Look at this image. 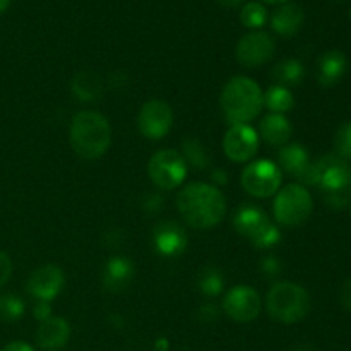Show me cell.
<instances>
[{
	"label": "cell",
	"mask_w": 351,
	"mask_h": 351,
	"mask_svg": "<svg viewBox=\"0 0 351 351\" xmlns=\"http://www.w3.org/2000/svg\"><path fill=\"white\" fill-rule=\"evenodd\" d=\"M199 317L202 322H213L218 319V308L213 304H206L199 308Z\"/></svg>",
	"instance_id": "cell-33"
},
{
	"label": "cell",
	"mask_w": 351,
	"mask_h": 351,
	"mask_svg": "<svg viewBox=\"0 0 351 351\" xmlns=\"http://www.w3.org/2000/svg\"><path fill=\"white\" fill-rule=\"evenodd\" d=\"M240 21L249 29H259L267 23V10L263 3L249 2L240 12Z\"/></svg>",
	"instance_id": "cell-27"
},
{
	"label": "cell",
	"mask_w": 351,
	"mask_h": 351,
	"mask_svg": "<svg viewBox=\"0 0 351 351\" xmlns=\"http://www.w3.org/2000/svg\"><path fill=\"white\" fill-rule=\"evenodd\" d=\"M276 50V43L271 34L264 31H252L240 38L237 45V60L247 69H256L267 64Z\"/></svg>",
	"instance_id": "cell-10"
},
{
	"label": "cell",
	"mask_w": 351,
	"mask_h": 351,
	"mask_svg": "<svg viewBox=\"0 0 351 351\" xmlns=\"http://www.w3.org/2000/svg\"><path fill=\"white\" fill-rule=\"evenodd\" d=\"M2 351H34L31 348L27 343H23V341H14V343H9L7 346H3Z\"/></svg>",
	"instance_id": "cell-36"
},
{
	"label": "cell",
	"mask_w": 351,
	"mask_h": 351,
	"mask_svg": "<svg viewBox=\"0 0 351 351\" xmlns=\"http://www.w3.org/2000/svg\"><path fill=\"white\" fill-rule=\"evenodd\" d=\"M141 134L147 139H163L173 125V110L167 101L153 99L144 103L137 119Z\"/></svg>",
	"instance_id": "cell-9"
},
{
	"label": "cell",
	"mask_w": 351,
	"mask_h": 351,
	"mask_svg": "<svg viewBox=\"0 0 351 351\" xmlns=\"http://www.w3.org/2000/svg\"><path fill=\"white\" fill-rule=\"evenodd\" d=\"M197 287L206 297H218L223 291V287H225V278H223L221 271L213 266H208L199 271Z\"/></svg>",
	"instance_id": "cell-25"
},
{
	"label": "cell",
	"mask_w": 351,
	"mask_h": 351,
	"mask_svg": "<svg viewBox=\"0 0 351 351\" xmlns=\"http://www.w3.org/2000/svg\"><path fill=\"white\" fill-rule=\"evenodd\" d=\"M9 3H10V0H0V14H2L3 10H7Z\"/></svg>",
	"instance_id": "cell-40"
},
{
	"label": "cell",
	"mask_w": 351,
	"mask_h": 351,
	"mask_svg": "<svg viewBox=\"0 0 351 351\" xmlns=\"http://www.w3.org/2000/svg\"><path fill=\"white\" fill-rule=\"evenodd\" d=\"M280 240H281L280 230H278L274 225H269L266 230H264V232H261L259 235H257L250 243H252L254 247H257V249H271V247L276 245Z\"/></svg>",
	"instance_id": "cell-30"
},
{
	"label": "cell",
	"mask_w": 351,
	"mask_h": 351,
	"mask_svg": "<svg viewBox=\"0 0 351 351\" xmlns=\"http://www.w3.org/2000/svg\"><path fill=\"white\" fill-rule=\"evenodd\" d=\"M261 136L266 141L267 144H273V146H283L285 143H288V139L291 137L293 132V127H291L290 120L285 115H278V113H271L266 119L261 122L259 125Z\"/></svg>",
	"instance_id": "cell-21"
},
{
	"label": "cell",
	"mask_w": 351,
	"mask_h": 351,
	"mask_svg": "<svg viewBox=\"0 0 351 351\" xmlns=\"http://www.w3.org/2000/svg\"><path fill=\"white\" fill-rule=\"evenodd\" d=\"M219 2H221L223 5H226V7H237V5H240L243 0H219Z\"/></svg>",
	"instance_id": "cell-38"
},
{
	"label": "cell",
	"mask_w": 351,
	"mask_h": 351,
	"mask_svg": "<svg viewBox=\"0 0 351 351\" xmlns=\"http://www.w3.org/2000/svg\"><path fill=\"white\" fill-rule=\"evenodd\" d=\"M350 17H351V10H350Z\"/></svg>",
	"instance_id": "cell-42"
},
{
	"label": "cell",
	"mask_w": 351,
	"mask_h": 351,
	"mask_svg": "<svg viewBox=\"0 0 351 351\" xmlns=\"http://www.w3.org/2000/svg\"><path fill=\"white\" fill-rule=\"evenodd\" d=\"M151 182L161 191H173L180 187L187 175V163L175 149H161L151 156L147 163Z\"/></svg>",
	"instance_id": "cell-7"
},
{
	"label": "cell",
	"mask_w": 351,
	"mask_h": 351,
	"mask_svg": "<svg viewBox=\"0 0 351 351\" xmlns=\"http://www.w3.org/2000/svg\"><path fill=\"white\" fill-rule=\"evenodd\" d=\"M283 182L280 167L269 160L252 161L242 171V187L247 194L267 199L276 194Z\"/></svg>",
	"instance_id": "cell-8"
},
{
	"label": "cell",
	"mask_w": 351,
	"mask_h": 351,
	"mask_svg": "<svg viewBox=\"0 0 351 351\" xmlns=\"http://www.w3.org/2000/svg\"><path fill=\"white\" fill-rule=\"evenodd\" d=\"M348 69V58L343 51L339 50H329L319 58L317 65V81L319 84L324 88H331V86L338 84L346 74Z\"/></svg>",
	"instance_id": "cell-18"
},
{
	"label": "cell",
	"mask_w": 351,
	"mask_h": 351,
	"mask_svg": "<svg viewBox=\"0 0 351 351\" xmlns=\"http://www.w3.org/2000/svg\"><path fill=\"white\" fill-rule=\"evenodd\" d=\"M305 21L304 9L297 3H283L271 16V26L281 36H293L302 29Z\"/></svg>",
	"instance_id": "cell-20"
},
{
	"label": "cell",
	"mask_w": 351,
	"mask_h": 351,
	"mask_svg": "<svg viewBox=\"0 0 351 351\" xmlns=\"http://www.w3.org/2000/svg\"><path fill=\"white\" fill-rule=\"evenodd\" d=\"M12 276V263L5 252H0V288Z\"/></svg>",
	"instance_id": "cell-32"
},
{
	"label": "cell",
	"mask_w": 351,
	"mask_h": 351,
	"mask_svg": "<svg viewBox=\"0 0 351 351\" xmlns=\"http://www.w3.org/2000/svg\"><path fill=\"white\" fill-rule=\"evenodd\" d=\"M177 208L182 218L195 230H209L219 225L226 215L225 195L218 187L194 182L177 194Z\"/></svg>",
	"instance_id": "cell-1"
},
{
	"label": "cell",
	"mask_w": 351,
	"mask_h": 351,
	"mask_svg": "<svg viewBox=\"0 0 351 351\" xmlns=\"http://www.w3.org/2000/svg\"><path fill=\"white\" fill-rule=\"evenodd\" d=\"M71 338V326L65 319L53 317L41 322L40 329L36 332V343L40 348L47 351H57L64 348Z\"/></svg>",
	"instance_id": "cell-16"
},
{
	"label": "cell",
	"mask_w": 351,
	"mask_h": 351,
	"mask_svg": "<svg viewBox=\"0 0 351 351\" xmlns=\"http://www.w3.org/2000/svg\"><path fill=\"white\" fill-rule=\"evenodd\" d=\"M64 273L55 264H47L33 271L27 280V293L40 302H51L64 287Z\"/></svg>",
	"instance_id": "cell-13"
},
{
	"label": "cell",
	"mask_w": 351,
	"mask_h": 351,
	"mask_svg": "<svg viewBox=\"0 0 351 351\" xmlns=\"http://www.w3.org/2000/svg\"><path fill=\"white\" fill-rule=\"evenodd\" d=\"M72 95L81 101H95L103 93V81L95 72H79L72 79Z\"/></svg>",
	"instance_id": "cell-22"
},
{
	"label": "cell",
	"mask_w": 351,
	"mask_h": 351,
	"mask_svg": "<svg viewBox=\"0 0 351 351\" xmlns=\"http://www.w3.org/2000/svg\"><path fill=\"white\" fill-rule=\"evenodd\" d=\"M257 147H259V137L249 123L232 125L226 130L223 149L233 163H245L252 160L257 153Z\"/></svg>",
	"instance_id": "cell-12"
},
{
	"label": "cell",
	"mask_w": 351,
	"mask_h": 351,
	"mask_svg": "<svg viewBox=\"0 0 351 351\" xmlns=\"http://www.w3.org/2000/svg\"><path fill=\"white\" fill-rule=\"evenodd\" d=\"M153 243L160 256L177 257L187 249V233L178 223L161 221L154 226Z\"/></svg>",
	"instance_id": "cell-14"
},
{
	"label": "cell",
	"mask_w": 351,
	"mask_h": 351,
	"mask_svg": "<svg viewBox=\"0 0 351 351\" xmlns=\"http://www.w3.org/2000/svg\"><path fill=\"white\" fill-rule=\"evenodd\" d=\"M24 302L17 295H2L0 297V319L5 322H14L23 317Z\"/></svg>",
	"instance_id": "cell-28"
},
{
	"label": "cell",
	"mask_w": 351,
	"mask_h": 351,
	"mask_svg": "<svg viewBox=\"0 0 351 351\" xmlns=\"http://www.w3.org/2000/svg\"><path fill=\"white\" fill-rule=\"evenodd\" d=\"M219 106L232 125L249 123L261 113L264 106V93L250 77L230 79L219 96Z\"/></svg>",
	"instance_id": "cell-3"
},
{
	"label": "cell",
	"mask_w": 351,
	"mask_h": 351,
	"mask_svg": "<svg viewBox=\"0 0 351 351\" xmlns=\"http://www.w3.org/2000/svg\"><path fill=\"white\" fill-rule=\"evenodd\" d=\"M264 2H269V3H287L288 0H264Z\"/></svg>",
	"instance_id": "cell-41"
},
{
	"label": "cell",
	"mask_w": 351,
	"mask_h": 351,
	"mask_svg": "<svg viewBox=\"0 0 351 351\" xmlns=\"http://www.w3.org/2000/svg\"><path fill=\"white\" fill-rule=\"evenodd\" d=\"M311 297L297 283L281 281L276 283L266 297L267 314L283 324H295L304 321L311 312Z\"/></svg>",
	"instance_id": "cell-5"
},
{
	"label": "cell",
	"mask_w": 351,
	"mask_h": 351,
	"mask_svg": "<svg viewBox=\"0 0 351 351\" xmlns=\"http://www.w3.org/2000/svg\"><path fill=\"white\" fill-rule=\"evenodd\" d=\"M112 127L106 117L93 110H82L72 117L71 144L84 160H98L110 147Z\"/></svg>",
	"instance_id": "cell-4"
},
{
	"label": "cell",
	"mask_w": 351,
	"mask_h": 351,
	"mask_svg": "<svg viewBox=\"0 0 351 351\" xmlns=\"http://www.w3.org/2000/svg\"><path fill=\"white\" fill-rule=\"evenodd\" d=\"M293 351H315V350H314V346H311V345H302V346H297Z\"/></svg>",
	"instance_id": "cell-39"
},
{
	"label": "cell",
	"mask_w": 351,
	"mask_h": 351,
	"mask_svg": "<svg viewBox=\"0 0 351 351\" xmlns=\"http://www.w3.org/2000/svg\"><path fill=\"white\" fill-rule=\"evenodd\" d=\"M261 269H263V273L266 274V276H269V278L278 276V274H280V271H281L280 259H278L276 256L264 257L263 263H261Z\"/></svg>",
	"instance_id": "cell-31"
},
{
	"label": "cell",
	"mask_w": 351,
	"mask_h": 351,
	"mask_svg": "<svg viewBox=\"0 0 351 351\" xmlns=\"http://www.w3.org/2000/svg\"><path fill=\"white\" fill-rule=\"evenodd\" d=\"M134 278V264L129 257L117 256L106 263L103 271V285L108 291H122Z\"/></svg>",
	"instance_id": "cell-19"
},
{
	"label": "cell",
	"mask_w": 351,
	"mask_h": 351,
	"mask_svg": "<svg viewBox=\"0 0 351 351\" xmlns=\"http://www.w3.org/2000/svg\"><path fill=\"white\" fill-rule=\"evenodd\" d=\"M314 209L312 195L304 185L290 184L274 199V218L280 225L298 226L307 221Z\"/></svg>",
	"instance_id": "cell-6"
},
{
	"label": "cell",
	"mask_w": 351,
	"mask_h": 351,
	"mask_svg": "<svg viewBox=\"0 0 351 351\" xmlns=\"http://www.w3.org/2000/svg\"><path fill=\"white\" fill-rule=\"evenodd\" d=\"M264 105L271 110L273 113L278 115H283V113L290 112L295 105V98L291 95V91L285 86H273V88L267 89V93L264 95Z\"/></svg>",
	"instance_id": "cell-24"
},
{
	"label": "cell",
	"mask_w": 351,
	"mask_h": 351,
	"mask_svg": "<svg viewBox=\"0 0 351 351\" xmlns=\"http://www.w3.org/2000/svg\"><path fill=\"white\" fill-rule=\"evenodd\" d=\"M226 175L223 170H216L215 173H213V178H215V182H219V184H226Z\"/></svg>",
	"instance_id": "cell-37"
},
{
	"label": "cell",
	"mask_w": 351,
	"mask_h": 351,
	"mask_svg": "<svg viewBox=\"0 0 351 351\" xmlns=\"http://www.w3.org/2000/svg\"><path fill=\"white\" fill-rule=\"evenodd\" d=\"M182 156H184L187 167L191 165L197 170H202V168L209 167V163H211L208 149L202 146V143H199L197 139H192V137L182 143Z\"/></svg>",
	"instance_id": "cell-26"
},
{
	"label": "cell",
	"mask_w": 351,
	"mask_h": 351,
	"mask_svg": "<svg viewBox=\"0 0 351 351\" xmlns=\"http://www.w3.org/2000/svg\"><path fill=\"white\" fill-rule=\"evenodd\" d=\"M34 317L38 321H47V319L51 317V305L50 302H38V305L34 307Z\"/></svg>",
	"instance_id": "cell-34"
},
{
	"label": "cell",
	"mask_w": 351,
	"mask_h": 351,
	"mask_svg": "<svg viewBox=\"0 0 351 351\" xmlns=\"http://www.w3.org/2000/svg\"><path fill=\"white\" fill-rule=\"evenodd\" d=\"M305 184L317 185L331 208L341 209L350 202L351 167L338 154H326L311 165Z\"/></svg>",
	"instance_id": "cell-2"
},
{
	"label": "cell",
	"mask_w": 351,
	"mask_h": 351,
	"mask_svg": "<svg viewBox=\"0 0 351 351\" xmlns=\"http://www.w3.org/2000/svg\"><path fill=\"white\" fill-rule=\"evenodd\" d=\"M233 225L240 235L247 237L252 242L261 232H264L271 225V221L263 209L250 204V202H245V204L239 206V209L233 215Z\"/></svg>",
	"instance_id": "cell-15"
},
{
	"label": "cell",
	"mask_w": 351,
	"mask_h": 351,
	"mask_svg": "<svg viewBox=\"0 0 351 351\" xmlns=\"http://www.w3.org/2000/svg\"><path fill=\"white\" fill-rule=\"evenodd\" d=\"M339 302H341V305L346 311H351V280L346 281L341 287V291H339Z\"/></svg>",
	"instance_id": "cell-35"
},
{
	"label": "cell",
	"mask_w": 351,
	"mask_h": 351,
	"mask_svg": "<svg viewBox=\"0 0 351 351\" xmlns=\"http://www.w3.org/2000/svg\"><path fill=\"white\" fill-rule=\"evenodd\" d=\"M261 302L259 293L252 287H233L226 293L223 300V311L228 317H232L237 322H250L261 314Z\"/></svg>",
	"instance_id": "cell-11"
},
{
	"label": "cell",
	"mask_w": 351,
	"mask_h": 351,
	"mask_svg": "<svg viewBox=\"0 0 351 351\" xmlns=\"http://www.w3.org/2000/svg\"><path fill=\"white\" fill-rule=\"evenodd\" d=\"M273 77L276 79L278 84L285 86V88L297 86L304 81L305 67L302 62L295 60V58H287V60H281L280 64L274 65Z\"/></svg>",
	"instance_id": "cell-23"
},
{
	"label": "cell",
	"mask_w": 351,
	"mask_h": 351,
	"mask_svg": "<svg viewBox=\"0 0 351 351\" xmlns=\"http://www.w3.org/2000/svg\"><path fill=\"white\" fill-rule=\"evenodd\" d=\"M335 147L338 156L343 160H351V122L343 123L335 137Z\"/></svg>",
	"instance_id": "cell-29"
},
{
	"label": "cell",
	"mask_w": 351,
	"mask_h": 351,
	"mask_svg": "<svg viewBox=\"0 0 351 351\" xmlns=\"http://www.w3.org/2000/svg\"><path fill=\"white\" fill-rule=\"evenodd\" d=\"M278 161L287 173L297 177L300 182H307L311 171V156L302 144H288L278 153Z\"/></svg>",
	"instance_id": "cell-17"
}]
</instances>
